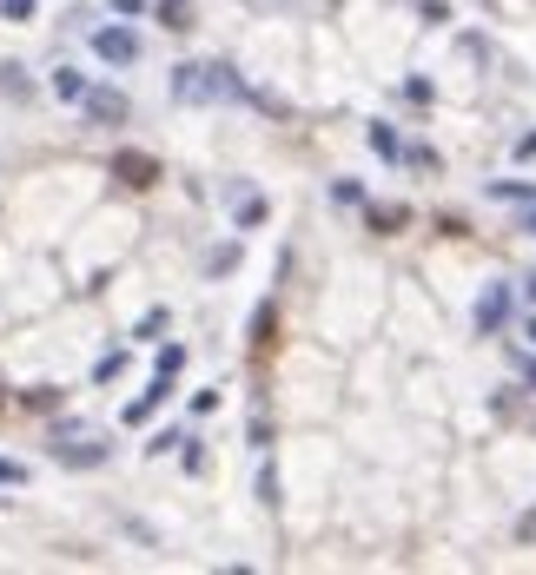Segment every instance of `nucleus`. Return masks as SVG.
I'll return each mask as SVG.
<instances>
[{"instance_id": "nucleus-1", "label": "nucleus", "mask_w": 536, "mask_h": 575, "mask_svg": "<svg viewBox=\"0 0 536 575\" xmlns=\"http://www.w3.org/2000/svg\"><path fill=\"white\" fill-rule=\"evenodd\" d=\"M173 99L179 106H212V99H245V87L219 60H186V66H173Z\"/></svg>"}, {"instance_id": "nucleus-2", "label": "nucleus", "mask_w": 536, "mask_h": 575, "mask_svg": "<svg viewBox=\"0 0 536 575\" xmlns=\"http://www.w3.org/2000/svg\"><path fill=\"white\" fill-rule=\"evenodd\" d=\"M54 456H60L66 469H93V463H106L113 450H106V436H93V430H80V436L60 430V450H54Z\"/></svg>"}, {"instance_id": "nucleus-3", "label": "nucleus", "mask_w": 536, "mask_h": 575, "mask_svg": "<svg viewBox=\"0 0 536 575\" xmlns=\"http://www.w3.org/2000/svg\"><path fill=\"white\" fill-rule=\"evenodd\" d=\"M93 54L106 66H132V60H140V33H132V27H99L93 33Z\"/></svg>"}, {"instance_id": "nucleus-4", "label": "nucleus", "mask_w": 536, "mask_h": 575, "mask_svg": "<svg viewBox=\"0 0 536 575\" xmlns=\"http://www.w3.org/2000/svg\"><path fill=\"white\" fill-rule=\"evenodd\" d=\"M510 325V284H483L477 298V331H504Z\"/></svg>"}, {"instance_id": "nucleus-5", "label": "nucleus", "mask_w": 536, "mask_h": 575, "mask_svg": "<svg viewBox=\"0 0 536 575\" xmlns=\"http://www.w3.org/2000/svg\"><path fill=\"white\" fill-rule=\"evenodd\" d=\"M80 106H87L99 126H120V120H126V93H113V87H87V99H80Z\"/></svg>"}, {"instance_id": "nucleus-6", "label": "nucleus", "mask_w": 536, "mask_h": 575, "mask_svg": "<svg viewBox=\"0 0 536 575\" xmlns=\"http://www.w3.org/2000/svg\"><path fill=\"white\" fill-rule=\"evenodd\" d=\"M166 397H173V377H153V384H146V391H140V397H132V403H126V424H146V417H153V410H159V403H166Z\"/></svg>"}, {"instance_id": "nucleus-7", "label": "nucleus", "mask_w": 536, "mask_h": 575, "mask_svg": "<svg viewBox=\"0 0 536 575\" xmlns=\"http://www.w3.org/2000/svg\"><path fill=\"white\" fill-rule=\"evenodd\" d=\"M113 173H120L126 185H153V179H159V165L146 159V152H120V159H113Z\"/></svg>"}, {"instance_id": "nucleus-8", "label": "nucleus", "mask_w": 536, "mask_h": 575, "mask_svg": "<svg viewBox=\"0 0 536 575\" xmlns=\"http://www.w3.org/2000/svg\"><path fill=\"white\" fill-rule=\"evenodd\" d=\"M490 199H497V206H530L536 185H523V179H490Z\"/></svg>"}, {"instance_id": "nucleus-9", "label": "nucleus", "mask_w": 536, "mask_h": 575, "mask_svg": "<svg viewBox=\"0 0 536 575\" xmlns=\"http://www.w3.org/2000/svg\"><path fill=\"white\" fill-rule=\"evenodd\" d=\"M371 152H378V159H404V140H397V126L371 120Z\"/></svg>"}, {"instance_id": "nucleus-10", "label": "nucleus", "mask_w": 536, "mask_h": 575, "mask_svg": "<svg viewBox=\"0 0 536 575\" xmlns=\"http://www.w3.org/2000/svg\"><path fill=\"white\" fill-rule=\"evenodd\" d=\"M87 87H93V80H87V73H73V66H60V73H54V93H60V99H73V106L87 99Z\"/></svg>"}, {"instance_id": "nucleus-11", "label": "nucleus", "mask_w": 536, "mask_h": 575, "mask_svg": "<svg viewBox=\"0 0 536 575\" xmlns=\"http://www.w3.org/2000/svg\"><path fill=\"white\" fill-rule=\"evenodd\" d=\"M153 13H159V27H173V33H179V27L192 21V0H153Z\"/></svg>"}, {"instance_id": "nucleus-12", "label": "nucleus", "mask_w": 536, "mask_h": 575, "mask_svg": "<svg viewBox=\"0 0 536 575\" xmlns=\"http://www.w3.org/2000/svg\"><path fill=\"white\" fill-rule=\"evenodd\" d=\"M186 370V344H159V358H153V377H179Z\"/></svg>"}, {"instance_id": "nucleus-13", "label": "nucleus", "mask_w": 536, "mask_h": 575, "mask_svg": "<svg viewBox=\"0 0 536 575\" xmlns=\"http://www.w3.org/2000/svg\"><path fill=\"white\" fill-rule=\"evenodd\" d=\"M331 199H338V206H364V185L358 179H338V185H331Z\"/></svg>"}, {"instance_id": "nucleus-14", "label": "nucleus", "mask_w": 536, "mask_h": 575, "mask_svg": "<svg viewBox=\"0 0 536 575\" xmlns=\"http://www.w3.org/2000/svg\"><path fill=\"white\" fill-rule=\"evenodd\" d=\"M239 225H265V199H239Z\"/></svg>"}, {"instance_id": "nucleus-15", "label": "nucleus", "mask_w": 536, "mask_h": 575, "mask_svg": "<svg viewBox=\"0 0 536 575\" xmlns=\"http://www.w3.org/2000/svg\"><path fill=\"white\" fill-rule=\"evenodd\" d=\"M0 21H33V0H0Z\"/></svg>"}, {"instance_id": "nucleus-16", "label": "nucleus", "mask_w": 536, "mask_h": 575, "mask_svg": "<svg viewBox=\"0 0 536 575\" xmlns=\"http://www.w3.org/2000/svg\"><path fill=\"white\" fill-rule=\"evenodd\" d=\"M252 337H259V344H272V304H259V317H252Z\"/></svg>"}, {"instance_id": "nucleus-17", "label": "nucleus", "mask_w": 536, "mask_h": 575, "mask_svg": "<svg viewBox=\"0 0 536 575\" xmlns=\"http://www.w3.org/2000/svg\"><path fill=\"white\" fill-rule=\"evenodd\" d=\"M417 13H424L430 27H444V21H450V0H424V7H417Z\"/></svg>"}, {"instance_id": "nucleus-18", "label": "nucleus", "mask_w": 536, "mask_h": 575, "mask_svg": "<svg viewBox=\"0 0 536 575\" xmlns=\"http://www.w3.org/2000/svg\"><path fill=\"white\" fill-rule=\"evenodd\" d=\"M7 483H27V469H21V463H7V456H0V489H7Z\"/></svg>"}, {"instance_id": "nucleus-19", "label": "nucleus", "mask_w": 536, "mask_h": 575, "mask_svg": "<svg viewBox=\"0 0 536 575\" xmlns=\"http://www.w3.org/2000/svg\"><path fill=\"white\" fill-rule=\"evenodd\" d=\"M516 159H536V132H523V140H516Z\"/></svg>"}, {"instance_id": "nucleus-20", "label": "nucleus", "mask_w": 536, "mask_h": 575, "mask_svg": "<svg viewBox=\"0 0 536 575\" xmlns=\"http://www.w3.org/2000/svg\"><path fill=\"white\" fill-rule=\"evenodd\" d=\"M516 536H523V543H536V510H530L523 522H516Z\"/></svg>"}, {"instance_id": "nucleus-21", "label": "nucleus", "mask_w": 536, "mask_h": 575, "mask_svg": "<svg viewBox=\"0 0 536 575\" xmlns=\"http://www.w3.org/2000/svg\"><path fill=\"white\" fill-rule=\"evenodd\" d=\"M516 370H523V384L536 391V358H516Z\"/></svg>"}, {"instance_id": "nucleus-22", "label": "nucleus", "mask_w": 536, "mask_h": 575, "mask_svg": "<svg viewBox=\"0 0 536 575\" xmlns=\"http://www.w3.org/2000/svg\"><path fill=\"white\" fill-rule=\"evenodd\" d=\"M523 232H530V239H536V199H530V206H523Z\"/></svg>"}, {"instance_id": "nucleus-23", "label": "nucleus", "mask_w": 536, "mask_h": 575, "mask_svg": "<svg viewBox=\"0 0 536 575\" xmlns=\"http://www.w3.org/2000/svg\"><path fill=\"white\" fill-rule=\"evenodd\" d=\"M523 337H530V344H536V317H530V325H523Z\"/></svg>"}, {"instance_id": "nucleus-24", "label": "nucleus", "mask_w": 536, "mask_h": 575, "mask_svg": "<svg viewBox=\"0 0 536 575\" xmlns=\"http://www.w3.org/2000/svg\"><path fill=\"white\" fill-rule=\"evenodd\" d=\"M530 304H536V278H530Z\"/></svg>"}, {"instance_id": "nucleus-25", "label": "nucleus", "mask_w": 536, "mask_h": 575, "mask_svg": "<svg viewBox=\"0 0 536 575\" xmlns=\"http://www.w3.org/2000/svg\"><path fill=\"white\" fill-rule=\"evenodd\" d=\"M0 510H7V496H0Z\"/></svg>"}, {"instance_id": "nucleus-26", "label": "nucleus", "mask_w": 536, "mask_h": 575, "mask_svg": "<svg viewBox=\"0 0 536 575\" xmlns=\"http://www.w3.org/2000/svg\"><path fill=\"white\" fill-rule=\"evenodd\" d=\"M0 410H7V397H0Z\"/></svg>"}]
</instances>
